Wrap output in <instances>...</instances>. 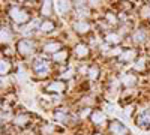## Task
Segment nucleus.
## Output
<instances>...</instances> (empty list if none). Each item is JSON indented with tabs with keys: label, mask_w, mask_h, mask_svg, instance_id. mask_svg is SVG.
<instances>
[{
	"label": "nucleus",
	"mask_w": 150,
	"mask_h": 135,
	"mask_svg": "<svg viewBox=\"0 0 150 135\" xmlns=\"http://www.w3.org/2000/svg\"><path fill=\"white\" fill-rule=\"evenodd\" d=\"M89 78L90 80H96L98 78V75H99V69L96 68V66H92V68H89Z\"/></svg>",
	"instance_id": "obj_23"
},
{
	"label": "nucleus",
	"mask_w": 150,
	"mask_h": 135,
	"mask_svg": "<svg viewBox=\"0 0 150 135\" xmlns=\"http://www.w3.org/2000/svg\"><path fill=\"white\" fill-rule=\"evenodd\" d=\"M54 29V23L51 21V20H45V21H42L41 24H39V30L41 32H51Z\"/></svg>",
	"instance_id": "obj_12"
},
{
	"label": "nucleus",
	"mask_w": 150,
	"mask_h": 135,
	"mask_svg": "<svg viewBox=\"0 0 150 135\" xmlns=\"http://www.w3.org/2000/svg\"><path fill=\"white\" fill-rule=\"evenodd\" d=\"M135 51L134 50H128V51H125V53H122L120 54V60L122 62H129V60H132V59H135Z\"/></svg>",
	"instance_id": "obj_15"
},
{
	"label": "nucleus",
	"mask_w": 150,
	"mask_h": 135,
	"mask_svg": "<svg viewBox=\"0 0 150 135\" xmlns=\"http://www.w3.org/2000/svg\"><path fill=\"white\" fill-rule=\"evenodd\" d=\"M146 32L143 30V29H140V30H137L135 33H134V41L135 42H143L144 39H146Z\"/></svg>",
	"instance_id": "obj_20"
},
{
	"label": "nucleus",
	"mask_w": 150,
	"mask_h": 135,
	"mask_svg": "<svg viewBox=\"0 0 150 135\" xmlns=\"http://www.w3.org/2000/svg\"><path fill=\"white\" fill-rule=\"evenodd\" d=\"M92 122L95 125H104V122H105V114L102 111H93L92 116H90Z\"/></svg>",
	"instance_id": "obj_8"
},
{
	"label": "nucleus",
	"mask_w": 150,
	"mask_h": 135,
	"mask_svg": "<svg viewBox=\"0 0 150 135\" xmlns=\"http://www.w3.org/2000/svg\"><path fill=\"white\" fill-rule=\"evenodd\" d=\"M51 8H53L51 2H44V5H42V15L50 17V14H51Z\"/></svg>",
	"instance_id": "obj_22"
},
{
	"label": "nucleus",
	"mask_w": 150,
	"mask_h": 135,
	"mask_svg": "<svg viewBox=\"0 0 150 135\" xmlns=\"http://www.w3.org/2000/svg\"><path fill=\"white\" fill-rule=\"evenodd\" d=\"M110 132L112 135H125L128 132V129H126V126H123L120 122L114 120V122H111V125H110Z\"/></svg>",
	"instance_id": "obj_4"
},
{
	"label": "nucleus",
	"mask_w": 150,
	"mask_h": 135,
	"mask_svg": "<svg viewBox=\"0 0 150 135\" xmlns=\"http://www.w3.org/2000/svg\"><path fill=\"white\" fill-rule=\"evenodd\" d=\"M95 135H101V134H95Z\"/></svg>",
	"instance_id": "obj_26"
},
{
	"label": "nucleus",
	"mask_w": 150,
	"mask_h": 135,
	"mask_svg": "<svg viewBox=\"0 0 150 135\" xmlns=\"http://www.w3.org/2000/svg\"><path fill=\"white\" fill-rule=\"evenodd\" d=\"M75 54H77L78 57H86L87 54H89V48H87L84 44H78L77 47H75Z\"/></svg>",
	"instance_id": "obj_14"
},
{
	"label": "nucleus",
	"mask_w": 150,
	"mask_h": 135,
	"mask_svg": "<svg viewBox=\"0 0 150 135\" xmlns=\"http://www.w3.org/2000/svg\"><path fill=\"white\" fill-rule=\"evenodd\" d=\"M68 59V51H59L56 54H53V60L56 63H60V62H63V60Z\"/></svg>",
	"instance_id": "obj_16"
},
{
	"label": "nucleus",
	"mask_w": 150,
	"mask_h": 135,
	"mask_svg": "<svg viewBox=\"0 0 150 135\" xmlns=\"http://www.w3.org/2000/svg\"><path fill=\"white\" fill-rule=\"evenodd\" d=\"M54 119L59 120V122H63V123H66V122H68L66 111H63V110H57V111L54 113Z\"/></svg>",
	"instance_id": "obj_17"
},
{
	"label": "nucleus",
	"mask_w": 150,
	"mask_h": 135,
	"mask_svg": "<svg viewBox=\"0 0 150 135\" xmlns=\"http://www.w3.org/2000/svg\"><path fill=\"white\" fill-rule=\"evenodd\" d=\"M54 8H56V11L59 12L60 15H63L71 9V2H56Z\"/></svg>",
	"instance_id": "obj_6"
},
{
	"label": "nucleus",
	"mask_w": 150,
	"mask_h": 135,
	"mask_svg": "<svg viewBox=\"0 0 150 135\" xmlns=\"http://www.w3.org/2000/svg\"><path fill=\"white\" fill-rule=\"evenodd\" d=\"M60 44L59 42H50V44H47L45 47H44V51L45 53H59V50H60Z\"/></svg>",
	"instance_id": "obj_11"
},
{
	"label": "nucleus",
	"mask_w": 150,
	"mask_h": 135,
	"mask_svg": "<svg viewBox=\"0 0 150 135\" xmlns=\"http://www.w3.org/2000/svg\"><path fill=\"white\" fill-rule=\"evenodd\" d=\"M0 71H2V75H6V74L11 71V62H9V60L2 59V66H0Z\"/></svg>",
	"instance_id": "obj_21"
},
{
	"label": "nucleus",
	"mask_w": 150,
	"mask_h": 135,
	"mask_svg": "<svg viewBox=\"0 0 150 135\" xmlns=\"http://www.w3.org/2000/svg\"><path fill=\"white\" fill-rule=\"evenodd\" d=\"M122 83L126 86V87H132V86L137 83V78L132 75V74H125L122 77Z\"/></svg>",
	"instance_id": "obj_10"
},
{
	"label": "nucleus",
	"mask_w": 150,
	"mask_h": 135,
	"mask_svg": "<svg viewBox=\"0 0 150 135\" xmlns=\"http://www.w3.org/2000/svg\"><path fill=\"white\" fill-rule=\"evenodd\" d=\"M105 41H107L108 44H119V42H120V36H119L117 33H108V35L105 36Z\"/></svg>",
	"instance_id": "obj_18"
},
{
	"label": "nucleus",
	"mask_w": 150,
	"mask_h": 135,
	"mask_svg": "<svg viewBox=\"0 0 150 135\" xmlns=\"http://www.w3.org/2000/svg\"><path fill=\"white\" fill-rule=\"evenodd\" d=\"M12 39V33L9 32V29L8 27H2V42L5 44V42H9Z\"/></svg>",
	"instance_id": "obj_19"
},
{
	"label": "nucleus",
	"mask_w": 150,
	"mask_h": 135,
	"mask_svg": "<svg viewBox=\"0 0 150 135\" xmlns=\"http://www.w3.org/2000/svg\"><path fill=\"white\" fill-rule=\"evenodd\" d=\"M107 18H108V21H110V23H116V17H112V14H108V15H107Z\"/></svg>",
	"instance_id": "obj_25"
},
{
	"label": "nucleus",
	"mask_w": 150,
	"mask_h": 135,
	"mask_svg": "<svg viewBox=\"0 0 150 135\" xmlns=\"http://www.w3.org/2000/svg\"><path fill=\"white\" fill-rule=\"evenodd\" d=\"M134 68H135L137 71H140V72H141V71L144 69V60H143V59H141V60H138V62H137V63L134 65Z\"/></svg>",
	"instance_id": "obj_24"
},
{
	"label": "nucleus",
	"mask_w": 150,
	"mask_h": 135,
	"mask_svg": "<svg viewBox=\"0 0 150 135\" xmlns=\"http://www.w3.org/2000/svg\"><path fill=\"white\" fill-rule=\"evenodd\" d=\"M75 30H77L78 33H81V35H84V33H87L90 30V24L89 23H86V21H78V23H75Z\"/></svg>",
	"instance_id": "obj_9"
},
{
	"label": "nucleus",
	"mask_w": 150,
	"mask_h": 135,
	"mask_svg": "<svg viewBox=\"0 0 150 135\" xmlns=\"http://www.w3.org/2000/svg\"><path fill=\"white\" fill-rule=\"evenodd\" d=\"M137 125L143 126V128L150 126V110H146V111H143L138 117H137Z\"/></svg>",
	"instance_id": "obj_5"
},
{
	"label": "nucleus",
	"mask_w": 150,
	"mask_h": 135,
	"mask_svg": "<svg viewBox=\"0 0 150 135\" xmlns=\"http://www.w3.org/2000/svg\"><path fill=\"white\" fill-rule=\"evenodd\" d=\"M33 71L38 74L39 77H47V74L50 72V66L48 63L45 62V60H36V62L33 63Z\"/></svg>",
	"instance_id": "obj_3"
},
{
	"label": "nucleus",
	"mask_w": 150,
	"mask_h": 135,
	"mask_svg": "<svg viewBox=\"0 0 150 135\" xmlns=\"http://www.w3.org/2000/svg\"><path fill=\"white\" fill-rule=\"evenodd\" d=\"M66 87V84L63 81H53L51 84L48 86V90L50 92H56V93H60V92H63Z\"/></svg>",
	"instance_id": "obj_7"
},
{
	"label": "nucleus",
	"mask_w": 150,
	"mask_h": 135,
	"mask_svg": "<svg viewBox=\"0 0 150 135\" xmlns=\"http://www.w3.org/2000/svg\"><path fill=\"white\" fill-rule=\"evenodd\" d=\"M17 50H18V53L23 54V56H29V54H32V53L35 51V45H33V42L29 41V39H21V41L17 44Z\"/></svg>",
	"instance_id": "obj_2"
},
{
	"label": "nucleus",
	"mask_w": 150,
	"mask_h": 135,
	"mask_svg": "<svg viewBox=\"0 0 150 135\" xmlns=\"http://www.w3.org/2000/svg\"><path fill=\"white\" fill-rule=\"evenodd\" d=\"M29 122H30L29 114H20V116L15 117V125H17V126H26Z\"/></svg>",
	"instance_id": "obj_13"
},
{
	"label": "nucleus",
	"mask_w": 150,
	"mask_h": 135,
	"mask_svg": "<svg viewBox=\"0 0 150 135\" xmlns=\"http://www.w3.org/2000/svg\"><path fill=\"white\" fill-rule=\"evenodd\" d=\"M9 17L14 20L17 24H23V23H26L27 20H29V12H26L24 9H21V8H12L11 11H9Z\"/></svg>",
	"instance_id": "obj_1"
}]
</instances>
